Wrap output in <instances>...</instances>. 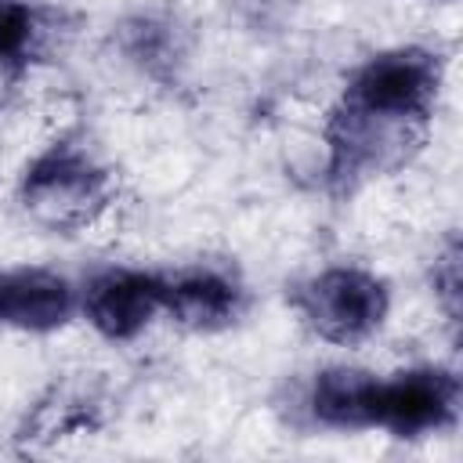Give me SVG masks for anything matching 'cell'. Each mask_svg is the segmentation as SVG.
<instances>
[{"instance_id": "8fae6325", "label": "cell", "mask_w": 463, "mask_h": 463, "mask_svg": "<svg viewBox=\"0 0 463 463\" xmlns=\"http://www.w3.org/2000/svg\"><path fill=\"white\" fill-rule=\"evenodd\" d=\"M123 51L145 72L170 69L174 58L181 54L174 25L170 22H159V18H148V14H141V18H134V22L123 25Z\"/></svg>"}, {"instance_id": "30bf717a", "label": "cell", "mask_w": 463, "mask_h": 463, "mask_svg": "<svg viewBox=\"0 0 463 463\" xmlns=\"http://www.w3.org/2000/svg\"><path fill=\"white\" fill-rule=\"evenodd\" d=\"M54 43V14L33 0H0V80H22Z\"/></svg>"}, {"instance_id": "ba28073f", "label": "cell", "mask_w": 463, "mask_h": 463, "mask_svg": "<svg viewBox=\"0 0 463 463\" xmlns=\"http://www.w3.org/2000/svg\"><path fill=\"white\" fill-rule=\"evenodd\" d=\"M80 311L72 282L47 268L0 271V326L22 333H54Z\"/></svg>"}, {"instance_id": "8992f818", "label": "cell", "mask_w": 463, "mask_h": 463, "mask_svg": "<svg viewBox=\"0 0 463 463\" xmlns=\"http://www.w3.org/2000/svg\"><path fill=\"white\" fill-rule=\"evenodd\" d=\"M80 311L98 336L130 344L163 315V271L123 264L101 268L80 289Z\"/></svg>"}, {"instance_id": "3957f363", "label": "cell", "mask_w": 463, "mask_h": 463, "mask_svg": "<svg viewBox=\"0 0 463 463\" xmlns=\"http://www.w3.org/2000/svg\"><path fill=\"white\" fill-rule=\"evenodd\" d=\"M289 304L318 340L351 347L369 340L387 322L391 289L365 268L333 264L297 282L289 289Z\"/></svg>"}, {"instance_id": "52a82bcc", "label": "cell", "mask_w": 463, "mask_h": 463, "mask_svg": "<svg viewBox=\"0 0 463 463\" xmlns=\"http://www.w3.org/2000/svg\"><path fill=\"white\" fill-rule=\"evenodd\" d=\"M250 293L242 279L221 264H188L163 271V315L192 333L232 329L246 315Z\"/></svg>"}, {"instance_id": "7a4b0ae2", "label": "cell", "mask_w": 463, "mask_h": 463, "mask_svg": "<svg viewBox=\"0 0 463 463\" xmlns=\"http://www.w3.org/2000/svg\"><path fill=\"white\" fill-rule=\"evenodd\" d=\"M116 203V177L101 156L72 137L51 141L36 152L18 177L22 213L47 232H87Z\"/></svg>"}, {"instance_id": "277c9868", "label": "cell", "mask_w": 463, "mask_h": 463, "mask_svg": "<svg viewBox=\"0 0 463 463\" xmlns=\"http://www.w3.org/2000/svg\"><path fill=\"white\" fill-rule=\"evenodd\" d=\"M459 376L441 365H416L394 376H380L376 383V412L373 427L387 430L391 438L416 441L438 434L456 423L459 416Z\"/></svg>"}, {"instance_id": "9c48e42d", "label": "cell", "mask_w": 463, "mask_h": 463, "mask_svg": "<svg viewBox=\"0 0 463 463\" xmlns=\"http://www.w3.org/2000/svg\"><path fill=\"white\" fill-rule=\"evenodd\" d=\"M380 376L358 365H326L307 387V412L329 430H373Z\"/></svg>"}, {"instance_id": "6da1fadb", "label": "cell", "mask_w": 463, "mask_h": 463, "mask_svg": "<svg viewBox=\"0 0 463 463\" xmlns=\"http://www.w3.org/2000/svg\"><path fill=\"white\" fill-rule=\"evenodd\" d=\"M430 119L394 112L340 90L326 116V184L333 195H351L362 184L387 177L412 163L423 148Z\"/></svg>"}, {"instance_id": "5b68a950", "label": "cell", "mask_w": 463, "mask_h": 463, "mask_svg": "<svg viewBox=\"0 0 463 463\" xmlns=\"http://www.w3.org/2000/svg\"><path fill=\"white\" fill-rule=\"evenodd\" d=\"M441 83H445V65L438 51L409 43V47H391L365 58L344 83V94H354L362 101L409 112L420 119H434Z\"/></svg>"}, {"instance_id": "7c38bea8", "label": "cell", "mask_w": 463, "mask_h": 463, "mask_svg": "<svg viewBox=\"0 0 463 463\" xmlns=\"http://www.w3.org/2000/svg\"><path fill=\"white\" fill-rule=\"evenodd\" d=\"M434 293H438L445 315L456 322L459 318V246H456V239L434 260Z\"/></svg>"}]
</instances>
